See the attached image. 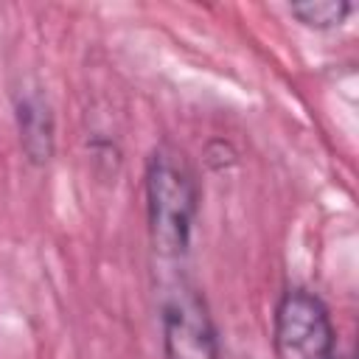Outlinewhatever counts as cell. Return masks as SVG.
Wrapping results in <instances>:
<instances>
[{
    "instance_id": "1",
    "label": "cell",
    "mask_w": 359,
    "mask_h": 359,
    "mask_svg": "<svg viewBox=\"0 0 359 359\" xmlns=\"http://www.w3.org/2000/svg\"><path fill=\"white\" fill-rule=\"evenodd\" d=\"M149 236L160 255H182L196 216V182L174 149H157L146 168Z\"/></svg>"
},
{
    "instance_id": "2",
    "label": "cell",
    "mask_w": 359,
    "mask_h": 359,
    "mask_svg": "<svg viewBox=\"0 0 359 359\" xmlns=\"http://www.w3.org/2000/svg\"><path fill=\"white\" fill-rule=\"evenodd\" d=\"M275 353L278 359H334V325L317 294L283 292L275 309Z\"/></svg>"
},
{
    "instance_id": "3",
    "label": "cell",
    "mask_w": 359,
    "mask_h": 359,
    "mask_svg": "<svg viewBox=\"0 0 359 359\" xmlns=\"http://www.w3.org/2000/svg\"><path fill=\"white\" fill-rule=\"evenodd\" d=\"M165 359H219L216 331L196 292L180 289L163 306Z\"/></svg>"
},
{
    "instance_id": "4",
    "label": "cell",
    "mask_w": 359,
    "mask_h": 359,
    "mask_svg": "<svg viewBox=\"0 0 359 359\" xmlns=\"http://www.w3.org/2000/svg\"><path fill=\"white\" fill-rule=\"evenodd\" d=\"M20 143L31 163H48L53 157V115L42 95L28 93L17 104Z\"/></svg>"
},
{
    "instance_id": "5",
    "label": "cell",
    "mask_w": 359,
    "mask_h": 359,
    "mask_svg": "<svg viewBox=\"0 0 359 359\" xmlns=\"http://www.w3.org/2000/svg\"><path fill=\"white\" fill-rule=\"evenodd\" d=\"M289 11L309 28H334L348 17L351 6L342 0H306L289 6Z\"/></svg>"
},
{
    "instance_id": "6",
    "label": "cell",
    "mask_w": 359,
    "mask_h": 359,
    "mask_svg": "<svg viewBox=\"0 0 359 359\" xmlns=\"http://www.w3.org/2000/svg\"><path fill=\"white\" fill-rule=\"evenodd\" d=\"M334 359H337V356H334ZM342 359H345V356H342Z\"/></svg>"
}]
</instances>
